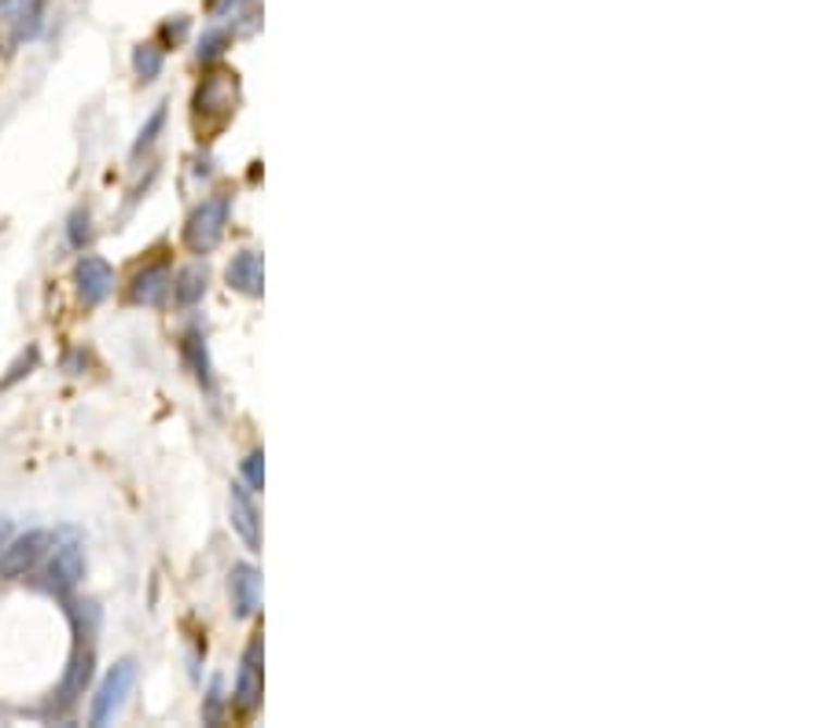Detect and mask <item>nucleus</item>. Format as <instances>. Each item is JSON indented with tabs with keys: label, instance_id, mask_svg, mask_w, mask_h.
<instances>
[{
	"label": "nucleus",
	"instance_id": "7ed1b4c3",
	"mask_svg": "<svg viewBox=\"0 0 827 728\" xmlns=\"http://www.w3.org/2000/svg\"><path fill=\"white\" fill-rule=\"evenodd\" d=\"M55 530H26L18 538H8L0 545V578L4 581H26L45 559L48 545H52Z\"/></svg>",
	"mask_w": 827,
	"mask_h": 728
},
{
	"label": "nucleus",
	"instance_id": "4468645a",
	"mask_svg": "<svg viewBox=\"0 0 827 728\" xmlns=\"http://www.w3.org/2000/svg\"><path fill=\"white\" fill-rule=\"evenodd\" d=\"M229 41L232 37L225 34V30H207L202 34V41H199V63H213V60H221L225 55V48H229Z\"/></svg>",
	"mask_w": 827,
	"mask_h": 728
},
{
	"label": "nucleus",
	"instance_id": "39448f33",
	"mask_svg": "<svg viewBox=\"0 0 827 728\" xmlns=\"http://www.w3.org/2000/svg\"><path fill=\"white\" fill-rule=\"evenodd\" d=\"M74 287H77V298H82L85 306H100L103 298L114 291V269L107 266L100 255H85L74 266Z\"/></svg>",
	"mask_w": 827,
	"mask_h": 728
},
{
	"label": "nucleus",
	"instance_id": "412c9836",
	"mask_svg": "<svg viewBox=\"0 0 827 728\" xmlns=\"http://www.w3.org/2000/svg\"><path fill=\"white\" fill-rule=\"evenodd\" d=\"M8 538H12V522H8V519H0V545H4Z\"/></svg>",
	"mask_w": 827,
	"mask_h": 728
},
{
	"label": "nucleus",
	"instance_id": "423d86ee",
	"mask_svg": "<svg viewBox=\"0 0 827 728\" xmlns=\"http://www.w3.org/2000/svg\"><path fill=\"white\" fill-rule=\"evenodd\" d=\"M239 714H255L261 703V637H255L243 652L239 674H236V692H232Z\"/></svg>",
	"mask_w": 827,
	"mask_h": 728
},
{
	"label": "nucleus",
	"instance_id": "f3484780",
	"mask_svg": "<svg viewBox=\"0 0 827 728\" xmlns=\"http://www.w3.org/2000/svg\"><path fill=\"white\" fill-rule=\"evenodd\" d=\"M66 232H71V243H74V247L82 250L85 243H89V236H92V229H89V210H74V213H71V229H66Z\"/></svg>",
	"mask_w": 827,
	"mask_h": 728
},
{
	"label": "nucleus",
	"instance_id": "f257e3e1",
	"mask_svg": "<svg viewBox=\"0 0 827 728\" xmlns=\"http://www.w3.org/2000/svg\"><path fill=\"white\" fill-rule=\"evenodd\" d=\"M85 578V541L77 530H60L52 533V545H48L45 559L37 563V570L26 581L45 592V596H55V600H71L74 589L82 585Z\"/></svg>",
	"mask_w": 827,
	"mask_h": 728
},
{
	"label": "nucleus",
	"instance_id": "a211bd4d",
	"mask_svg": "<svg viewBox=\"0 0 827 728\" xmlns=\"http://www.w3.org/2000/svg\"><path fill=\"white\" fill-rule=\"evenodd\" d=\"M266 456L261 453H250L247 460H243V474H247V482H250V490H261L266 485Z\"/></svg>",
	"mask_w": 827,
	"mask_h": 728
},
{
	"label": "nucleus",
	"instance_id": "9d476101",
	"mask_svg": "<svg viewBox=\"0 0 827 728\" xmlns=\"http://www.w3.org/2000/svg\"><path fill=\"white\" fill-rule=\"evenodd\" d=\"M225 276H229V287L232 291H239V295H247V298H258L261 287H266V273H261L258 250H239V255L232 258V266H229Z\"/></svg>",
	"mask_w": 827,
	"mask_h": 728
},
{
	"label": "nucleus",
	"instance_id": "6e6552de",
	"mask_svg": "<svg viewBox=\"0 0 827 728\" xmlns=\"http://www.w3.org/2000/svg\"><path fill=\"white\" fill-rule=\"evenodd\" d=\"M170 284H173L170 266H165V261H155V266H144L140 273L133 276L129 298L136 306H162L165 295H170Z\"/></svg>",
	"mask_w": 827,
	"mask_h": 728
},
{
	"label": "nucleus",
	"instance_id": "6ab92c4d",
	"mask_svg": "<svg viewBox=\"0 0 827 728\" xmlns=\"http://www.w3.org/2000/svg\"><path fill=\"white\" fill-rule=\"evenodd\" d=\"M218 711H221V681H213V688H210V703H207V717H210V721L218 717Z\"/></svg>",
	"mask_w": 827,
	"mask_h": 728
},
{
	"label": "nucleus",
	"instance_id": "f8f14e48",
	"mask_svg": "<svg viewBox=\"0 0 827 728\" xmlns=\"http://www.w3.org/2000/svg\"><path fill=\"white\" fill-rule=\"evenodd\" d=\"M207 284H210V273H207V266H184L177 276H173V284H170V291H173V303H177L181 309H188V306H196V303H202V295H207Z\"/></svg>",
	"mask_w": 827,
	"mask_h": 728
},
{
	"label": "nucleus",
	"instance_id": "0eeeda50",
	"mask_svg": "<svg viewBox=\"0 0 827 728\" xmlns=\"http://www.w3.org/2000/svg\"><path fill=\"white\" fill-rule=\"evenodd\" d=\"M229 522L232 530L239 533V541L247 545L250 552H261V519H258V508H255V497L243 482L232 485L229 493Z\"/></svg>",
	"mask_w": 827,
	"mask_h": 728
},
{
	"label": "nucleus",
	"instance_id": "2eb2a0df",
	"mask_svg": "<svg viewBox=\"0 0 827 728\" xmlns=\"http://www.w3.org/2000/svg\"><path fill=\"white\" fill-rule=\"evenodd\" d=\"M37 361H41V349H37V346H26V354L18 357V361H15L12 368H8V375H4V380H0V386H4V391H8V386H15L18 380H23V375H30V372H34Z\"/></svg>",
	"mask_w": 827,
	"mask_h": 728
},
{
	"label": "nucleus",
	"instance_id": "ddd939ff",
	"mask_svg": "<svg viewBox=\"0 0 827 728\" xmlns=\"http://www.w3.org/2000/svg\"><path fill=\"white\" fill-rule=\"evenodd\" d=\"M165 66V52L155 41H144L133 48V71L140 74V82H155Z\"/></svg>",
	"mask_w": 827,
	"mask_h": 728
},
{
	"label": "nucleus",
	"instance_id": "dca6fc26",
	"mask_svg": "<svg viewBox=\"0 0 827 728\" xmlns=\"http://www.w3.org/2000/svg\"><path fill=\"white\" fill-rule=\"evenodd\" d=\"M162 125H165V107H159V111L151 114L148 119V125L140 129V137H136V144H133V155H140V151H148L155 140H159V133H162Z\"/></svg>",
	"mask_w": 827,
	"mask_h": 728
},
{
	"label": "nucleus",
	"instance_id": "20e7f679",
	"mask_svg": "<svg viewBox=\"0 0 827 728\" xmlns=\"http://www.w3.org/2000/svg\"><path fill=\"white\" fill-rule=\"evenodd\" d=\"M136 684V663L133 658H119L111 669H107V677L100 681V688H96L92 695V725H107L114 721V714L125 706V699H129Z\"/></svg>",
	"mask_w": 827,
	"mask_h": 728
},
{
	"label": "nucleus",
	"instance_id": "1a4fd4ad",
	"mask_svg": "<svg viewBox=\"0 0 827 728\" xmlns=\"http://www.w3.org/2000/svg\"><path fill=\"white\" fill-rule=\"evenodd\" d=\"M229 592H232L236 618H250L261 604V575L250 567V563H236L229 575Z\"/></svg>",
	"mask_w": 827,
	"mask_h": 728
},
{
	"label": "nucleus",
	"instance_id": "4be33fe9",
	"mask_svg": "<svg viewBox=\"0 0 827 728\" xmlns=\"http://www.w3.org/2000/svg\"><path fill=\"white\" fill-rule=\"evenodd\" d=\"M15 4V0H0V8H12Z\"/></svg>",
	"mask_w": 827,
	"mask_h": 728
},
{
	"label": "nucleus",
	"instance_id": "aec40b11",
	"mask_svg": "<svg viewBox=\"0 0 827 728\" xmlns=\"http://www.w3.org/2000/svg\"><path fill=\"white\" fill-rule=\"evenodd\" d=\"M247 0H218V8H213V15H229V12H236V8H243Z\"/></svg>",
	"mask_w": 827,
	"mask_h": 728
},
{
	"label": "nucleus",
	"instance_id": "f03ea898",
	"mask_svg": "<svg viewBox=\"0 0 827 728\" xmlns=\"http://www.w3.org/2000/svg\"><path fill=\"white\" fill-rule=\"evenodd\" d=\"M229 218H232V196L229 192H218V196H210L202 207L192 210L188 225H184V243H188L196 255H210V250L225 239Z\"/></svg>",
	"mask_w": 827,
	"mask_h": 728
},
{
	"label": "nucleus",
	"instance_id": "9b49d317",
	"mask_svg": "<svg viewBox=\"0 0 827 728\" xmlns=\"http://www.w3.org/2000/svg\"><path fill=\"white\" fill-rule=\"evenodd\" d=\"M236 74H213L202 82V89L196 92V111L199 114H210V111H221V114H232L236 111Z\"/></svg>",
	"mask_w": 827,
	"mask_h": 728
}]
</instances>
